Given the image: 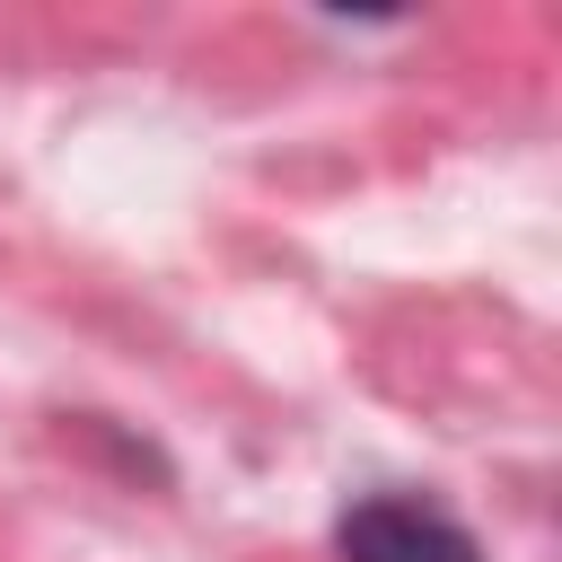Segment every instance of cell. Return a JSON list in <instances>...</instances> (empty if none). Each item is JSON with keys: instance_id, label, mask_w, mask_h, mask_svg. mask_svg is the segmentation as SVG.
Wrapping results in <instances>:
<instances>
[{"instance_id": "obj_1", "label": "cell", "mask_w": 562, "mask_h": 562, "mask_svg": "<svg viewBox=\"0 0 562 562\" xmlns=\"http://www.w3.org/2000/svg\"><path fill=\"white\" fill-rule=\"evenodd\" d=\"M334 553L342 562H483V544L457 518L422 509V501H360V509H342Z\"/></svg>"}]
</instances>
